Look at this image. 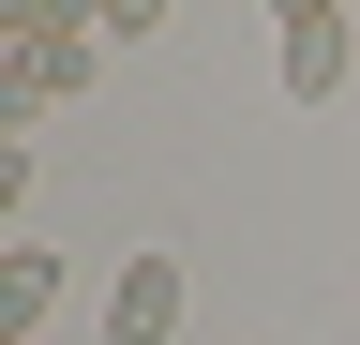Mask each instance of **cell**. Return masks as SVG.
Instances as JSON below:
<instances>
[{
  "mask_svg": "<svg viewBox=\"0 0 360 345\" xmlns=\"http://www.w3.org/2000/svg\"><path fill=\"white\" fill-rule=\"evenodd\" d=\"M90 60H105V30H45V46H15V60H0V136L45 120L60 91H90Z\"/></svg>",
  "mask_w": 360,
  "mask_h": 345,
  "instance_id": "1",
  "label": "cell"
},
{
  "mask_svg": "<svg viewBox=\"0 0 360 345\" xmlns=\"http://www.w3.org/2000/svg\"><path fill=\"white\" fill-rule=\"evenodd\" d=\"M180 330V255H120V285H105V345H165Z\"/></svg>",
  "mask_w": 360,
  "mask_h": 345,
  "instance_id": "2",
  "label": "cell"
},
{
  "mask_svg": "<svg viewBox=\"0 0 360 345\" xmlns=\"http://www.w3.org/2000/svg\"><path fill=\"white\" fill-rule=\"evenodd\" d=\"M270 91H285V105H330V91H345V15H285V46H270Z\"/></svg>",
  "mask_w": 360,
  "mask_h": 345,
  "instance_id": "3",
  "label": "cell"
},
{
  "mask_svg": "<svg viewBox=\"0 0 360 345\" xmlns=\"http://www.w3.org/2000/svg\"><path fill=\"white\" fill-rule=\"evenodd\" d=\"M45 300H60V255H30V240H15V285H0V345H30V330H45Z\"/></svg>",
  "mask_w": 360,
  "mask_h": 345,
  "instance_id": "4",
  "label": "cell"
},
{
  "mask_svg": "<svg viewBox=\"0 0 360 345\" xmlns=\"http://www.w3.org/2000/svg\"><path fill=\"white\" fill-rule=\"evenodd\" d=\"M75 15L105 30V46H150V30H165V0H75Z\"/></svg>",
  "mask_w": 360,
  "mask_h": 345,
  "instance_id": "5",
  "label": "cell"
},
{
  "mask_svg": "<svg viewBox=\"0 0 360 345\" xmlns=\"http://www.w3.org/2000/svg\"><path fill=\"white\" fill-rule=\"evenodd\" d=\"M45 30H90L75 0H0V46H45Z\"/></svg>",
  "mask_w": 360,
  "mask_h": 345,
  "instance_id": "6",
  "label": "cell"
},
{
  "mask_svg": "<svg viewBox=\"0 0 360 345\" xmlns=\"http://www.w3.org/2000/svg\"><path fill=\"white\" fill-rule=\"evenodd\" d=\"M270 15H345V0H270Z\"/></svg>",
  "mask_w": 360,
  "mask_h": 345,
  "instance_id": "7",
  "label": "cell"
}]
</instances>
